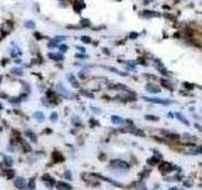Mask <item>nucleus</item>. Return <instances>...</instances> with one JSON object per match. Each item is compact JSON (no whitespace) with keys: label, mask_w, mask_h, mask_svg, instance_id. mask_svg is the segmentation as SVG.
Listing matches in <instances>:
<instances>
[{"label":"nucleus","mask_w":202,"mask_h":190,"mask_svg":"<svg viewBox=\"0 0 202 190\" xmlns=\"http://www.w3.org/2000/svg\"><path fill=\"white\" fill-rule=\"evenodd\" d=\"M110 166L114 169H121V170H129V165L123 160H113L110 162Z\"/></svg>","instance_id":"1"},{"label":"nucleus","mask_w":202,"mask_h":190,"mask_svg":"<svg viewBox=\"0 0 202 190\" xmlns=\"http://www.w3.org/2000/svg\"><path fill=\"white\" fill-rule=\"evenodd\" d=\"M145 102H150V103H154V104H162V105H168L172 103V100H167V99H159V98H146L144 97L143 98Z\"/></svg>","instance_id":"2"},{"label":"nucleus","mask_w":202,"mask_h":190,"mask_svg":"<svg viewBox=\"0 0 202 190\" xmlns=\"http://www.w3.org/2000/svg\"><path fill=\"white\" fill-rule=\"evenodd\" d=\"M158 169H159L160 173L166 174V173H171V171L173 170V166H172L171 162H160L159 166H158Z\"/></svg>","instance_id":"3"},{"label":"nucleus","mask_w":202,"mask_h":190,"mask_svg":"<svg viewBox=\"0 0 202 190\" xmlns=\"http://www.w3.org/2000/svg\"><path fill=\"white\" fill-rule=\"evenodd\" d=\"M11 31H13V23L11 22H4L2 24V34L3 36L9 34Z\"/></svg>","instance_id":"4"},{"label":"nucleus","mask_w":202,"mask_h":190,"mask_svg":"<svg viewBox=\"0 0 202 190\" xmlns=\"http://www.w3.org/2000/svg\"><path fill=\"white\" fill-rule=\"evenodd\" d=\"M57 91L62 95L63 98H72V94H71V93H70V91H68V90H67L62 84H58V85H57Z\"/></svg>","instance_id":"5"},{"label":"nucleus","mask_w":202,"mask_h":190,"mask_svg":"<svg viewBox=\"0 0 202 190\" xmlns=\"http://www.w3.org/2000/svg\"><path fill=\"white\" fill-rule=\"evenodd\" d=\"M83 8H85L83 0H73V10H75L76 13H80Z\"/></svg>","instance_id":"6"},{"label":"nucleus","mask_w":202,"mask_h":190,"mask_svg":"<svg viewBox=\"0 0 202 190\" xmlns=\"http://www.w3.org/2000/svg\"><path fill=\"white\" fill-rule=\"evenodd\" d=\"M67 79H68L70 84H71L73 88H79V86H80L79 81L76 80V78H75V75H73V74H68V75H67Z\"/></svg>","instance_id":"7"},{"label":"nucleus","mask_w":202,"mask_h":190,"mask_svg":"<svg viewBox=\"0 0 202 190\" xmlns=\"http://www.w3.org/2000/svg\"><path fill=\"white\" fill-rule=\"evenodd\" d=\"M145 89L148 90L149 93H153V94H157V93H160V89L158 88V86H155V85H153V84H146L145 85Z\"/></svg>","instance_id":"8"},{"label":"nucleus","mask_w":202,"mask_h":190,"mask_svg":"<svg viewBox=\"0 0 202 190\" xmlns=\"http://www.w3.org/2000/svg\"><path fill=\"white\" fill-rule=\"evenodd\" d=\"M14 185H15L16 188H19V189H23V188L25 186V179H24V178H16Z\"/></svg>","instance_id":"9"},{"label":"nucleus","mask_w":202,"mask_h":190,"mask_svg":"<svg viewBox=\"0 0 202 190\" xmlns=\"http://www.w3.org/2000/svg\"><path fill=\"white\" fill-rule=\"evenodd\" d=\"M52 157H53V161L54 162H62L63 160H65V157L60 154L58 151H56V152H53V155H52Z\"/></svg>","instance_id":"10"},{"label":"nucleus","mask_w":202,"mask_h":190,"mask_svg":"<svg viewBox=\"0 0 202 190\" xmlns=\"http://www.w3.org/2000/svg\"><path fill=\"white\" fill-rule=\"evenodd\" d=\"M48 57L53 61H62L63 60V56L61 53H49Z\"/></svg>","instance_id":"11"},{"label":"nucleus","mask_w":202,"mask_h":190,"mask_svg":"<svg viewBox=\"0 0 202 190\" xmlns=\"http://www.w3.org/2000/svg\"><path fill=\"white\" fill-rule=\"evenodd\" d=\"M163 135L167 138H171V140H178L179 138V136L177 135V133H172V132H163Z\"/></svg>","instance_id":"12"},{"label":"nucleus","mask_w":202,"mask_h":190,"mask_svg":"<svg viewBox=\"0 0 202 190\" xmlns=\"http://www.w3.org/2000/svg\"><path fill=\"white\" fill-rule=\"evenodd\" d=\"M57 190H72V188L65 183H58L57 184Z\"/></svg>","instance_id":"13"},{"label":"nucleus","mask_w":202,"mask_h":190,"mask_svg":"<svg viewBox=\"0 0 202 190\" xmlns=\"http://www.w3.org/2000/svg\"><path fill=\"white\" fill-rule=\"evenodd\" d=\"M33 117L38 121V122H43V119H44V116H43V113H41V112H35L34 114H33Z\"/></svg>","instance_id":"14"},{"label":"nucleus","mask_w":202,"mask_h":190,"mask_svg":"<svg viewBox=\"0 0 202 190\" xmlns=\"http://www.w3.org/2000/svg\"><path fill=\"white\" fill-rule=\"evenodd\" d=\"M42 180H44V181H47L46 184L48 185V186H52V185H54V183H56V181H54L53 179H51L48 175H44L43 178H42Z\"/></svg>","instance_id":"15"},{"label":"nucleus","mask_w":202,"mask_h":190,"mask_svg":"<svg viewBox=\"0 0 202 190\" xmlns=\"http://www.w3.org/2000/svg\"><path fill=\"white\" fill-rule=\"evenodd\" d=\"M111 121H113L114 124H123V123H124L123 118H120V117H118V116H113V117H111Z\"/></svg>","instance_id":"16"},{"label":"nucleus","mask_w":202,"mask_h":190,"mask_svg":"<svg viewBox=\"0 0 202 190\" xmlns=\"http://www.w3.org/2000/svg\"><path fill=\"white\" fill-rule=\"evenodd\" d=\"M3 176H5L7 179H11L14 176V171L13 170H7V171H3Z\"/></svg>","instance_id":"17"},{"label":"nucleus","mask_w":202,"mask_h":190,"mask_svg":"<svg viewBox=\"0 0 202 190\" xmlns=\"http://www.w3.org/2000/svg\"><path fill=\"white\" fill-rule=\"evenodd\" d=\"M160 83H162V85H163L164 88H167V89H169V90H173V85H172L169 81L167 83V80H163V79H162Z\"/></svg>","instance_id":"18"},{"label":"nucleus","mask_w":202,"mask_h":190,"mask_svg":"<svg viewBox=\"0 0 202 190\" xmlns=\"http://www.w3.org/2000/svg\"><path fill=\"white\" fill-rule=\"evenodd\" d=\"M25 135H27V136H28L33 142H37V136L34 135V133H32V131H27V132H25Z\"/></svg>","instance_id":"19"},{"label":"nucleus","mask_w":202,"mask_h":190,"mask_svg":"<svg viewBox=\"0 0 202 190\" xmlns=\"http://www.w3.org/2000/svg\"><path fill=\"white\" fill-rule=\"evenodd\" d=\"M143 15L144 17H158L159 13H157V12H144Z\"/></svg>","instance_id":"20"},{"label":"nucleus","mask_w":202,"mask_h":190,"mask_svg":"<svg viewBox=\"0 0 202 190\" xmlns=\"http://www.w3.org/2000/svg\"><path fill=\"white\" fill-rule=\"evenodd\" d=\"M177 118H178V119H181V121H182V123H185V124H187V126H190V122H188V121H187V119H186L185 117H183V116H182V114H179V113H177Z\"/></svg>","instance_id":"21"},{"label":"nucleus","mask_w":202,"mask_h":190,"mask_svg":"<svg viewBox=\"0 0 202 190\" xmlns=\"http://www.w3.org/2000/svg\"><path fill=\"white\" fill-rule=\"evenodd\" d=\"M20 142H22V147L24 148V151H25V152H30V146H29V145H28V143H27L24 140H23V141H20Z\"/></svg>","instance_id":"22"},{"label":"nucleus","mask_w":202,"mask_h":190,"mask_svg":"<svg viewBox=\"0 0 202 190\" xmlns=\"http://www.w3.org/2000/svg\"><path fill=\"white\" fill-rule=\"evenodd\" d=\"M80 24H81L82 27H90V26H91V22L88 21V19H81Z\"/></svg>","instance_id":"23"},{"label":"nucleus","mask_w":202,"mask_h":190,"mask_svg":"<svg viewBox=\"0 0 202 190\" xmlns=\"http://www.w3.org/2000/svg\"><path fill=\"white\" fill-rule=\"evenodd\" d=\"M11 72H13L14 75H19V76H20V75H23V70H22V69H19V67L13 69V70H11Z\"/></svg>","instance_id":"24"},{"label":"nucleus","mask_w":202,"mask_h":190,"mask_svg":"<svg viewBox=\"0 0 202 190\" xmlns=\"http://www.w3.org/2000/svg\"><path fill=\"white\" fill-rule=\"evenodd\" d=\"M18 55H20V51H19V48L14 47V50L11 51V57H16Z\"/></svg>","instance_id":"25"},{"label":"nucleus","mask_w":202,"mask_h":190,"mask_svg":"<svg viewBox=\"0 0 202 190\" xmlns=\"http://www.w3.org/2000/svg\"><path fill=\"white\" fill-rule=\"evenodd\" d=\"M81 41H82L83 43H91V38L87 37V36H82V37H81Z\"/></svg>","instance_id":"26"},{"label":"nucleus","mask_w":202,"mask_h":190,"mask_svg":"<svg viewBox=\"0 0 202 190\" xmlns=\"http://www.w3.org/2000/svg\"><path fill=\"white\" fill-rule=\"evenodd\" d=\"M24 26H25L27 28H34V27H35V23L32 22V21H28V22L24 23Z\"/></svg>","instance_id":"27"},{"label":"nucleus","mask_w":202,"mask_h":190,"mask_svg":"<svg viewBox=\"0 0 202 190\" xmlns=\"http://www.w3.org/2000/svg\"><path fill=\"white\" fill-rule=\"evenodd\" d=\"M5 165H7L8 167H10V166L13 165V159H11V157H8V156H7V157H5Z\"/></svg>","instance_id":"28"},{"label":"nucleus","mask_w":202,"mask_h":190,"mask_svg":"<svg viewBox=\"0 0 202 190\" xmlns=\"http://www.w3.org/2000/svg\"><path fill=\"white\" fill-rule=\"evenodd\" d=\"M159 159H160V156H158V157H153V159H150L148 162H149L150 165H155V164L158 162V160H159Z\"/></svg>","instance_id":"29"},{"label":"nucleus","mask_w":202,"mask_h":190,"mask_svg":"<svg viewBox=\"0 0 202 190\" xmlns=\"http://www.w3.org/2000/svg\"><path fill=\"white\" fill-rule=\"evenodd\" d=\"M57 43H58V42H56V41L53 40V41H51V42L48 43V47H49V48H54V47H57Z\"/></svg>","instance_id":"30"},{"label":"nucleus","mask_w":202,"mask_h":190,"mask_svg":"<svg viewBox=\"0 0 202 190\" xmlns=\"http://www.w3.org/2000/svg\"><path fill=\"white\" fill-rule=\"evenodd\" d=\"M65 40H66L65 36H58V37L54 38V41H56V42H61V41H65Z\"/></svg>","instance_id":"31"},{"label":"nucleus","mask_w":202,"mask_h":190,"mask_svg":"<svg viewBox=\"0 0 202 190\" xmlns=\"http://www.w3.org/2000/svg\"><path fill=\"white\" fill-rule=\"evenodd\" d=\"M57 118H58V116H57V113H52V114H51V121H53V122H56V121H57Z\"/></svg>","instance_id":"32"},{"label":"nucleus","mask_w":202,"mask_h":190,"mask_svg":"<svg viewBox=\"0 0 202 190\" xmlns=\"http://www.w3.org/2000/svg\"><path fill=\"white\" fill-rule=\"evenodd\" d=\"M145 119H148V121H158L159 118L158 117H153V116H145Z\"/></svg>","instance_id":"33"},{"label":"nucleus","mask_w":202,"mask_h":190,"mask_svg":"<svg viewBox=\"0 0 202 190\" xmlns=\"http://www.w3.org/2000/svg\"><path fill=\"white\" fill-rule=\"evenodd\" d=\"M60 50H61L62 52H66V51L68 50V47H67L66 45H61V46H60Z\"/></svg>","instance_id":"34"},{"label":"nucleus","mask_w":202,"mask_h":190,"mask_svg":"<svg viewBox=\"0 0 202 190\" xmlns=\"http://www.w3.org/2000/svg\"><path fill=\"white\" fill-rule=\"evenodd\" d=\"M81 93H82V95H86V97H90V98H92V94H90V93H87L86 90H82Z\"/></svg>","instance_id":"35"},{"label":"nucleus","mask_w":202,"mask_h":190,"mask_svg":"<svg viewBox=\"0 0 202 190\" xmlns=\"http://www.w3.org/2000/svg\"><path fill=\"white\" fill-rule=\"evenodd\" d=\"M34 185H35V184H34V179H30V181H29V188H30V189H33V188H34Z\"/></svg>","instance_id":"36"},{"label":"nucleus","mask_w":202,"mask_h":190,"mask_svg":"<svg viewBox=\"0 0 202 190\" xmlns=\"http://www.w3.org/2000/svg\"><path fill=\"white\" fill-rule=\"evenodd\" d=\"M196 154H202V146H200V147L196 148Z\"/></svg>","instance_id":"37"},{"label":"nucleus","mask_w":202,"mask_h":190,"mask_svg":"<svg viewBox=\"0 0 202 190\" xmlns=\"http://www.w3.org/2000/svg\"><path fill=\"white\" fill-rule=\"evenodd\" d=\"M137 37H138V33H130V38H132V40H135Z\"/></svg>","instance_id":"38"},{"label":"nucleus","mask_w":202,"mask_h":190,"mask_svg":"<svg viewBox=\"0 0 202 190\" xmlns=\"http://www.w3.org/2000/svg\"><path fill=\"white\" fill-rule=\"evenodd\" d=\"M65 176H66V179H68V180H71V174H70V171H66V174H65Z\"/></svg>","instance_id":"39"},{"label":"nucleus","mask_w":202,"mask_h":190,"mask_svg":"<svg viewBox=\"0 0 202 190\" xmlns=\"http://www.w3.org/2000/svg\"><path fill=\"white\" fill-rule=\"evenodd\" d=\"M76 57H77V59H86V56H85V55H77Z\"/></svg>","instance_id":"40"},{"label":"nucleus","mask_w":202,"mask_h":190,"mask_svg":"<svg viewBox=\"0 0 202 190\" xmlns=\"http://www.w3.org/2000/svg\"><path fill=\"white\" fill-rule=\"evenodd\" d=\"M77 50H80L81 52H85V51H86V50H85L83 47H81V46H77Z\"/></svg>","instance_id":"41"},{"label":"nucleus","mask_w":202,"mask_h":190,"mask_svg":"<svg viewBox=\"0 0 202 190\" xmlns=\"http://www.w3.org/2000/svg\"><path fill=\"white\" fill-rule=\"evenodd\" d=\"M185 86H186V88H190V89H192V88H193V85H191V84H187V83L185 84Z\"/></svg>","instance_id":"42"},{"label":"nucleus","mask_w":202,"mask_h":190,"mask_svg":"<svg viewBox=\"0 0 202 190\" xmlns=\"http://www.w3.org/2000/svg\"><path fill=\"white\" fill-rule=\"evenodd\" d=\"M152 2H153V0H144V3H145V4H146V3H152Z\"/></svg>","instance_id":"43"},{"label":"nucleus","mask_w":202,"mask_h":190,"mask_svg":"<svg viewBox=\"0 0 202 190\" xmlns=\"http://www.w3.org/2000/svg\"><path fill=\"white\" fill-rule=\"evenodd\" d=\"M171 190H177V189H174V188H173V189H171Z\"/></svg>","instance_id":"44"},{"label":"nucleus","mask_w":202,"mask_h":190,"mask_svg":"<svg viewBox=\"0 0 202 190\" xmlns=\"http://www.w3.org/2000/svg\"><path fill=\"white\" fill-rule=\"evenodd\" d=\"M0 108H2V105H0Z\"/></svg>","instance_id":"45"},{"label":"nucleus","mask_w":202,"mask_h":190,"mask_svg":"<svg viewBox=\"0 0 202 190\" xmlns=\"http://www.w3.org/2000/svg\"><path fill=\"white\" fill-rule=\"evenodd\" d=\"M0 80H2V78H0Z\"/></svg>","instance_id":"46"}]
</instances>
